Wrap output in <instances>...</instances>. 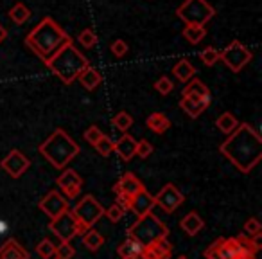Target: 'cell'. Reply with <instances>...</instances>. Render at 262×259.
Instances as JSON below:
<instances>
[{"instance_id": "obj_1", "label": "cell", "mask_w": 262, "mask_h": 259, "mask_svg": "<svg viewBox=\"0 0 262 259\" xmlns=\"http://www.w3.org/2000/svg\"><path fill=\"white\" fill-rule=\"evenodd\" d=\"M219 151L241 173H250L262 158V137L248 123H239L228 139L219 146Z\"/></svg>"}, {"instance_id": "obj_2", "label": "cell", "mask_w": 262, "mask_h": 259, "mask_svg": "<svg viewBox=\"0 0 262 259\" xmlns=\"http://www.w3.org/2000/svg\"><path fill=\"white\" fill-rule=\"evenodd\" d=\"M72 40L65 29L58 26L51 16L41 18V22L26 36V45L41 59L47 62L65 42Z\"/></svg>"}, {"instance_id": "obj_3", "label": "cell", "mask_w": 262, "mask_h": 259, "mask_svg": "<svg viewBox=\"0 0 262 259\" xmlns=\"http://www.w3.org/2000/svg\"><path fill=\"white\" fill-rule=\"evenodd\" d=\"M47 69L51 70L54 76H58L65 85H70L79 77V74L90 65L88 58L76 49L72 40L65 42L47 62H43Z\"/></svg>"}, {"instance_id": "obj_4", "label": "cell", "mask_w": 262, "mask_h": 259, "mask_svg": "<svg viewBox=\"0 0 262 259\" xmlns=\"http://www.w3.org/2000/svg\"><path fill=\"white\" fill-rule=\"evenodd\" d=\"M38 151H40L54 168L63 169L70 161H74V158L79 155L81 148L65 130L58 128V130H54V133H52L47 141H43V143L40 144Z\"/></svg>"}, {"instance_id": "obj_5", "label": "cell", "mask_w": 262, "mask_h": 259, "mask_svg": "<svg viewBox=\"0 0 262 259\" xmlns=\"http://www.w3.org/2000/svg\"><path fill=\"white\" fill-rule=\"evenodd\" d=\"M169 236V229L162 220H158L153 212H147L144 216H139L133 225L127 229V237H133L144 247H149L155 241Z\"/></svg>"}, {"instance_id": "obj_6", "label": "cell", "mask_w": 262, "mask_h": 259, "mask_svg": "<svg viewBox=\"0 0 262 259\" xmlns=\"http://www.w3.org/2000/svg\"><path fill=\"white\" fill-rule=\"evenodd\" d=\"M176 15L187 26H190V24H194V26H205V24L214 18L215 9L208 4L207 0H185L176 9Z\"/></svg>"}, {"instance_id": "obj_7", "label": "cell", "mask_w": 262, "mask_h": 259, "mask_svg": "<svg viewBox=\"0 0 262 259\" xmlns=\"http://www.w3.org/2000/svg\"><path fill=\"white\" fill-rule=\"evenodd\" d=\"M49 229H51L61 241H70L74 236L84 234L88 230L86 227L77 222L76 216L72 214V211H65L63 214L52 218L51 223H49Z\"/></svg>"}, {"instance_id": "obj_8", "label": "cell", "mask_w": 262, "mask_h": 259, "mask_svg": "<svg viewBox=\"0 0 262 259\" xmlns=\"http://www.w3.org/2000/svg\"><path fill=\"white\" fill-rule=\"evenodd\" d=\"M72 214L76 216V220L81 225H84L86 229H92L104 216V207L92 194H86L83 200L77 202V205L72 209Z\"/></svg>"}, {"instance_id": "obj_9", "label": "cell", "mask_w": 262, "mask_h": 259, "mask_svg": "<svg viewBox=\"0 0 262 259\" xmlns=\"http://www.w3.org/2000/svg\"><path fill=\"white\" fill-rule=\"evenodd\" d=\"M251 58H253V52L248 47H244L239 40H233L225 51L219 52V59H223L225 65L235 74L241 72L251 62Z\"/></svg>"}, {"instance_id": "obj_10", "label": "cell", "mask_w": 262, "mask_h": 259, "mask_svg": "<svg viewBox=\"0 0 262 259\" xmlns=\"http://www.w3.org/2000/svg\"><path fill=\"white\" fill-rule=\"evenodd\" d=\"M183 204V194L174 184H165L160 193L155 196V205H160L165 212H174Z\"/></svg>"}, {"instance_id": "obj_11", "label": "cell", "mask_w": 262, "mask_h": 259, "mask_svg": "<svg viewBox=\"0 0 262 259\" xmlns=\"http://www.w3.org/2000/svg\"><path fill=\"white\" fill-rule=\"evenodd\" d=\"M31 166V161L18 150H11L6 155L4 161H0V168L4 169L6 173H9V176L18 178L24 173L27 171V168Z\"/></svg>"}, {"instance_id": "obj_12", "label": "cell", "mask_w": 262, "mask_h": 259, "mask_svg": "<svg viewBox=\"0 0 262 259\" xmlns=\"http://www.w3.org/2000/svg\"><path fill=\"white\" fill-rule=\"evenodd\" d=\"M40 209L52 220V218H56V216L63 214L65 211H69V202H67V198L61 196L58 191H51L47 196L41 198Z\"/></svg>"}, {"instance_id": "obj_13", "label": "cell", "mask_w": 262, "mask_h": 259, "mask_svg": "<svg viewBox=\"0 0 262 259\" xmlns=\"http://www.w3.org/2000/svg\"><path fill=\"white\" fill-rule=\"evenodd\" d=\"M56 184L61 187V191L65 193L67 198H76L77 194L81 193L83 178H81L79 173H76L74 169H65V171L56 178Z\"/></svg>"}, {"instance_id": "obj_14", "label": "cell", "mask_w": 262, "mask_h": 259, "mask_svg": "<svg viewBox=\"0 0 262 259\" xmlns=\"http://www.w3.org/2000/svg\"><path fill=\"white\" fill-rule=\"evenodd\" d=\"M144 189L142 182H140L139 178H137L133 173H124L122 176L119 178V182L113 186V193L115 194H127L129 198H133L137 193H140V191Z\"/></svg>"}, {"instance_id": "obj_15", "label": "cell", "mask_w": 262, "mask_h": 259, "mask_svg": "<svg viewBox=\"0 0 262 259\" xmlns=\"http://www.w3.org/2000/svg\"><path fill=\"white\" fill-rule=\"evenodd\" d=\"M155 207V196L149 194L146 189H142L140 193H137L135 196L131 198V205L129 211H133L135 216H144L147 212H151Z\"/></svg>"}, {"instance_id": "obj_16", "label": "cell", "mask_w": 262, "mask_h": 259, "mask_svg": "<svg viewBox=\"0 0 262 259\" xmlns=\"http://www.w3.org/2000/svg\"><path fill=\"white\" fill-rule=\"evenodd\" d=\"M208 106H210V97L208 99H190V97L180 99V108H182L190 119H198Z\"/></svg>"}, {"instance_id": "obj_17", "label": "cell", "mask_w": 262, "mask_h": 259, "mask_svg": "<svg viewBox=\"0 0 262 259\" xmlns=\"http://www.w3.org/2000/svg\"><path fill=\"white\" fill-rule=\"evenodd\" d=\"M115 151L124 162L131 161V158L135 157V151H137V141L129 135V133H124L119 141L115 143Z\"/></svg>"}, {"instance_id": "obj_18", "label": "cell", "mask_w": 262, "mask_h": 259, "mask_svg": "<svg viewBox=\"0 0 262 259\" xmlns=\"http://www.w3.org/2000/svg\"><path fill=\"white\" fill-rule=\"evenodd\" d=\"M0 259H29L27 250L16 240L9 237L2 247H0Z\"/></svg>"}, {"instance_id": "obj_19", "label": "cell", "mask_w": 262, "mask_h": 259, "mask_svg": "<svg viewBox=\"0 0 262 259\" xmlns=\"http://www.w3.org/2000/svg\"><path fill=\"white\" fill-rule=\"evenodd\" d=\"M182 97H190V99H208L210 97V90L208 87L200 79H190V83L183 88Z\"/></svg>"}, {"instance_id": "obj_20", "label": "cell", "mask_w": 262, "mask_h": 259, "mask_svg": "<svg viewBox=\"0 0 262 259\" xmlns=\"http://www.w3.org/2000/svg\"><path fill=\"white\" fill-rule=\"evenodd\" d=\"M180 225H182V229L185 230L189 236H196V234L203 229L205 222L201 220V216L198 214V212L192 211V212H189V214L183 216L182 222H180Z\"/></svg>"}, {"instance_id": "obj_21", "label": "cell", "mask_w": 262, "mask_h": 259, "mask_svg": "<svg viewBox=\"0 0 262 259\" xmlns=\"http://www.w3.org/2000/svg\"><path fill=\"white\" fill-rule=\"evenodd\" d=\"M77 79H79V83L83 85L86 90H95V88L101 85L102 77H101V74H99L97 69H94V67L88 65L86 69L79 74V77H77Z\"/></svg>"}, {"instance_id": "obj_22", "label": "cell", "mask_w": 262, "mask_h": 259, "mask_svg": "<svg viewBox=\"0 0 262 259\" xmlns=\"http://www.w3.org/2000/svg\"><path fill=\"white\" fill-rule=\"evenodd\" d=\"M146 124H147V128H149L151 132L164 133V132H167L169 126H171V121H169L162 112H155V113H151V115L147 117Z\"/></svg>"}, {"instance_id": "obj_23", "label": "cell", "mask_w": 262, "mask_h": 259, "mask_svg": "<svg viewBox=\"0 0 262 259\" xmlns=\"http://www.w3.org/2000/svg\"><path fill=\"white\" fill-rule=\"evenodd\" d=\"M172 74L176 76V79H180L182 83H187V81L192 79V76L196 74V67H194L189 59H180L174 65V69H172Z\"/></svg>"}, {"instance_id": "obj_24", "label": "cell", "mask_w": 262, "mask_h": 259, "mask_svg": "<svg viewBox=\"0 0 262 259\" xmlns=\"http://www.w3.org/2000/svg\"><path fill=\"white\" fill-rule=\"evenodd\" d=\"M144 248H146V247H144V245H140L137 240H133V237H127V240L124 241L122 245H119L117 252H119L120 257H129V255L140 257V254H142Z\"/></svg>"}, {"instance_id": "obj_25", "label": "cell", "mask_w": 262, "mask_h": 259, "mask_svg": "<svg viewBox=\"0 0 262 259\" xmlns=\"http://www.w3.org/2000/svg\"><path fill=\"white\" fill-rule=\"evenodd\" d=\"M215 126H217V130H221L223 133H228L230 135V133L239 126V121H237V117L233 115V113L225 112L215 119Z\"/></svg>"}, {"instance_id": "obj_26", "label": "cell", "mask_w": 262, "mask_h": 259, "mask_svg": "<svg viewBox=\"0 0 262 259\" xmlns=\"http://www.w3.org/2000/svg\"><path fill=\"white\" fill-rule=\"evenodd\" d=\"M9 18L13 20V22L16 24V26H22V24H26L27 20L31 18V11L29 8H27L24 2H18V4H15L11 9H9Z\"/></svg>"}, {"instance_id": "obj_27", "label": "cell", "mask_w": 262, "mask_h": 259, "mask_svg": "<svg viewBox=\"0 0 262 259\" xmlns=\"http://www.w3.org/2000/svg\"><path fill=\"white\" fill-rule=\"evenodd\" d=\"M182 34L189 44L196 45L207 36V29H205V26H194V24H190V26H187L185 29H183Z\"/></svg>"}, {"instance_id": "obj_28", "label": "cell", "mask_w": 262, "mask_h": 259, "mask_svg": "<svg viewBox=\"0 0 262 259\" xmlns=\"http://www.w3.org/2000/svg\"><path fill=\"white\" fill-rule=\"evenodd\" d=\"M83 245L88 248V250L97 252L99 248H101L102 245H104V237H102L101 234L97 232V230L88 229L86 232L83 234Z\"/></svg>"}, {"instance_id": "obj_29", "label": "cell", "mask_w": 262, "mask_h": 259, "mask_svg": "<svg viewBox=\"0 0 262 259\" xmlns=\"http://www.w3.org/2000/svg\"><path fill=\"white\" fill-rule=\"evenodd\" d=\"M219 252H221L223 259H237L241 254V247H239V243H237L235 237H228V240H225V243H223V247Z\"/></svg>"}, {"instance_id": "obj_30", "label": "cell", "mask_w": 262, "mask_h": 259, "mask_svg": "<svg viewBox=\"0 0 262 259\" xmlns=\"http://www.w3.org/2000/svg\"><path fill=\"white\" fill-rule=\"evenodd\" d=\"M149 248H153V252L158 255L160 259H169L172 252V245L167 241V237H162V240L155 241L153 245H149Z\"/></svg>"}, {"instance_id": "obj_31", "label": "cell", "mask_w": 262, "mask_h": 259, "mask_svg": "<svg viewBox=\"0 0 262 259\" xmlns=\"http://www.w3.org/2000/svg\"><path fill=\"white\" fill-rule=\"evenodd\" d=\"M112 124L117 128V130H120V132L126 133L127 130L131 128V124H133V117H131L127 112H119V113H117V115L112 119Z\"/></svg>"}, {"instance_id": "obj_32", "label": "cell", "mask_w": 262, "mask_h": 259, "mask_svg": "<svg viewBox=\"0 0 262 259\" xmlns=\"http://www.w3.org/2000/svg\"><path fill=\"white\" fill-rule=\"evenodd\" d=\"M95 150H97L102 157H108V155H112L113 150H115V141H112L108 135H102L101 139L97 141V144H95Z\"/></svg>"}, {"instance_id": "obj_33", "label": "cell", "mask_w": 262, "mask_h": 259, "mask_svg": "<svg viewBox=\"0 0 262 259\" xmlns=\"http://www.w3.org/2000/svg\"><path fill=\"white\" fill-rule=\"evenodd\" d=\"M36 252H38V255H40V257L51 259L52 255H54V252H56V245L52 243L51 240H41L40 243H38V247H36Z\"/></svg>"}, {"instance_id": "obj_34", "label": "cell", "mask_w": 262, "mask_h": 259, "mask_svg": "<svg viewBox=\"0 0 262 259\" xmlns=\"http://www.w3.org/2000/svg\"><path fill=\"white\" fill-rule=\"evenodd\" d=\"M200 59L207 67L215 65V63L219 62V51H217V49H214V47H207L205 51L200 52Z\"/></svg>"}, {"instance_id": "obj_35", "label": "cell", "mask_w": 262, "mask_h": 259, "mask_svg": "<svg viewBox=\"0 0 262 259\" xmlns=\"http://www.w3.org/2000/svg\"><path fill=\"white\" fill-rule=\"evenodd\" d=\"M77 42H79L83 47L92 49L95 44H97V34H95L92 29H83L79 33V36H77Z\"/></svg>"}, {"instance_id": "obj_36", "label": "cell", "mask_w": 262, "mask_h": 259, "mask_svg": "<svg viewBox=\"0 0 262 259\" xmlns=\"http://www.w3.org/2000/svg\"><path fill=\"white\" fill-rule=\"evenodd\" d=\"M74 254H76V250H74V247L70 245V241H61V245H58L56 247V259H72Z\"/></svg>"}, {"instance_id": "obj_37", "label": "cell", "mask_w": 262, "mask_h": 259, "mask_svg": "<svg viewBox=\"0 0 262 259\" xmlns=\"http://www.w3.org/2000/svg\"><path fill=\"white\" fill-rule=\"evenodd\" d=\"M223 243H225V237H219V240H215L214 243L210 245V247L205 250V257L207 259H223L221 257V247H223Z\"/></svg>"}, {"instance_id": "obj_38", "label": "cell", "mask_w": 262, "mask_h": 259, "mask_svg": "<svg viewBox=\"0 0 262 259\" xmlns=\"http://www.w3.org/2000/svg\"><path fill=\"white\" fill-rule=\"evenodd\" d=\"M104 135V133L101 132V130H99V126H90V128H86V130H84V141H86L88 144H92V146H95V144H97V141L101 139V137Z\"/></svg>"}, {"instance_id": "obj_39", "label": "cell", "mask_w": 262, "mask_h": 259, "mask_svg": "<svg viewBox=\"0 0 262 259\" xmlns=\"http://www.w3.org/2000/svg\"><path fill=\"white\" fill-rule=\"evenodd\" d=\"M151 153H153V144H151L149 141H146V139L137 141V151H135L137 157H140V158H147Z\"/></svg>"}, {"instance_id": "obj_40", "label": "cell", "mask_w": 262, "mask_h": 259, "mask_svg": "<svg viewBox=\"0 0 262 259\" xmlns=\"http://www.w3.org/2000/svg\"><path fill=\"white\" fill-rule=\"evenodd\" d=\"M155 88H157V92H160L162 95H167V94H171V92H172V88H174V83H172L169 77L162 76L160 79L155 83Z\"/></svg>"}, {"instance_id": "obj_41", "label": "cell", "mask_w": 262, "mask_h": 259, "mask_svg": "<svg viewBox=\"0 0 262 259\" xmlns=\"http://www.w3.org/2000/svg\"><path fill=\"white\" fill-rule=\"evenodd\" d=\"M262 232V225L257 218H250L246 223H244V234L246 236H255V234Z\"/></svg>"}, {"instance_id": "obj_42", "label": "cell", "mask_w": 262, "mask_h": 259, "mask_svg": "<svg viewBox=\"0 0 262 259\" xmlns=\"http://www.w3.org/2000/svg\"><path fill=\"white\" fill-rule=\"evenodd\" d=\"M237 240V243H239V247H241V252H248V254H253L255 255V248H253V245H251V241H250V236H246V234H239V236L235 237Z\"/></svg>"}, {"instance_id": "obj_43", "label": "cell", "mask_w": 262, "mask_h": 259, "mask_svg": "<svg viewBox=\"0 0 262 259\" xmlns=\"http://www.w3.org/2000/svg\"><path fill=\"white\" fill-rule=\"evenodd\" d=\"M112 52L115 58H122L127 54V44L124 40H115L112 44Z\"/></svg>"}, {"instance_id": "obj_44", "label": "cell", "mask_w": 262, "mask_h": 259, "mask_svg": "<svg viewBox=\"0 0 262 259\" xmlns=\"http://www.w3.org/2000/svg\"><path fill=\"white\" fill-rule=\"evenodd\" d=\"M104 214L108 216V218L112 220L113 223L120 222V220L124 218V211H122V209H120V207H119V205H117V204H113L112 207H110L108 211L104 212Z\"/></svg>"}, {"instance_id": "obj_45", "label": "cell", "mask_w": 262, "mask_h": 259, "mask_svg": "<svg viewBox=\"0 0 262 259\" xmlns=\"http://www.w3.org/2000/svg\"><path fill=\"white\" fill-rule=\"evenodd\" d=\"M117 205H119L120 209H122L124 212L126 211H129V205H131V198L127 196V194H117V202H115Z\"/></svg>"}, {"instance_id": "obj_46", "label": "cell", "mask_w": 262, "mask_h": 259, "mask_svg": "<svg viewBox=\"0 0 262 259\" xmlns=\"http://www.w3.org/2000/svg\"><path fill=\"white\" fill-rule=\"evenodd\" d=\"M250 241H251V245H253L255 250H260V248H262V232H258V234H255V236H251Z\"/></svg>"}, {"instance_id": "obj_47", "label": "cell", "mask_w": 262, "mask_h": 259, "mask_svg": "<svg viewBox=\"0 0 262 259\" xmlns=\"http://www.w3.org/2000/svg\"><path fill=\"white\" fill-rule=\"evenodd\" d=\"M6 38H8V31H6L4 27L0 26V44H2V42H4Z\"/></svg>"}, {"instance_id": "obj_48", "label": "cell", "mask_w": 262, "mask_h": 259, "mask_svg": "<svg viewBox=\"0 0 262 259\" xmlns=\"http://www.w3.org/2000/svg\"><path fill=\"white\" fill-rule=\"evenodd\" d=\"M122 259H140V257H135V255H129V257H122Z\"/></svg>"}, {"instance_id": "obj_49", "label": "cell", "mask_w": 262, "mask_h": 259, "mask_svg": "<svg viewBox=\"0 0 262 259\" xmlns=\"http://www.w3.org/2000/svg\"><path fill=\"white\" fill-rule=\"evenodd\" d=\"M178 259H187V257H185V255H182V257H178Z\"/></svg>"}, {"instance_id": "obj_50", "label": "cell", "mask_w": 262, "mask_h": 259, "mask_svg": "<svg viewBox=\"0 0 262 259\" xmlns=\"http://www.w3.org/2000/svg\"><path fill=\"white\" fill-rule=\"evenodd\" d=\"M253 259H255V257H253Z\"/></svg>"}]
</instances>
